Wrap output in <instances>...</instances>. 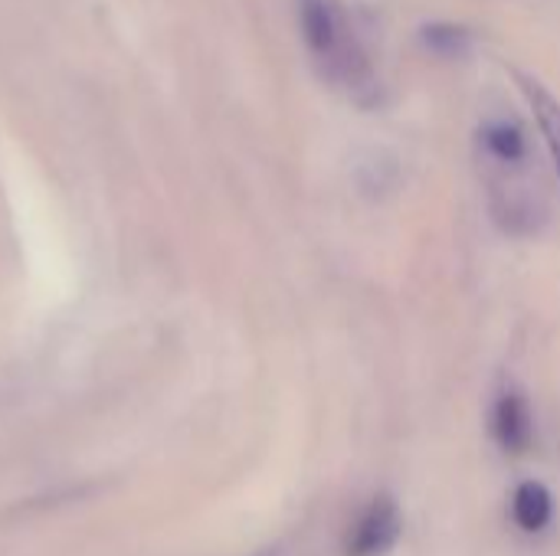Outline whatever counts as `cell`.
Segmentation results:
<instances>
[{"mask_svg":"<svg viewBox=\"0 0 560 556\" xmlns=\"http://www.w3.org/2000/svg\"><path fill=\"white\" fill-rule=\"evenodd\" d=\"M476 157L499 229L509 236H538L551 206L525 125L509 111L489 115L476 134Z\"/></svg>","mask_w":560,"mask_h":556,"instance_id":"1","label":"cell"},{"mask_svg":"<svg viewBox=\"0 0 560 556\" xmlns=\"http://www.w3.org/2000/svg\"><path fill=\"white\" fill-rule=\"evenodd\" d=\"M299 23L318 72L361 105H374L381 82L341 0H299Z\"/></svg>","mask_w":560,"mask_h":556,"instance_id":"2","label":"cell"},{"mask_svg":"<svg viewBox=\"0 0 560 556\" xmlns=\"http://www.w3.org/2000/svg\"><path fill=\"white\" fill-rule=\"evenodd\" d=\"M400 534H404V518L397 501L390 495H377L358 514L345 544V556H387L397 547Z\"/></svg>","mask_w":560,"mask_h":556,"instance_id":"3","label":"cell"},{"mask_svg":"<svg viewBox=\"0 0 560 556\" xmlns=\"http://www.w3.org/2000/svg\"><path fill=\"white\" fill-rule=\"evenodd\" d=\"M492 439L505 456H525L535 439V416L518 383H502L492 403Z\"/></svg>","mask_w":560,"mask_h":556,"instance_id":"4","label":"cell"},{"mask_svg":"<svg viewBox=\"0 0 560 556\" xmlns=\"http://www.w3.org/2000/svg\"><path fill=\"white\" fill-rule=\"evenodd\" d=\"M518 85H522V92L528 98V108L535 115V125H538V131L545 138V147L551 154V164H555V174L560 180V102L532 75L518 72Z\"/></svg>","mask_w":560,"mask_h":556,"instance_id":"5","label":"cell"},{"mask_svg":"<svg viewBox=\"0 0 560 556\" xmlns=\"http://www.w3.org/2000/svg\"><path fill=\"white\" fill-rule=\"evenodd\" d=\"M512 518L525 534H541L555 518V498L541 482H522L512 495Z\"/></svg>","mask_w":560,"mask_h":556,"instance_id":"6","label":"cell"},{"mask_svg":"<svg viewBox=\"0 0 560 556\" xmlns=\"http://www.w3.org/2000/svg\"><path fill=\"white\" fill-rule=\"evenodd\" d=\"M420 39L427 49L440 56H463L472 46V33L463 23H430L420 29Z\"/></svg>","mask_w":560,"mask_h":556,"instance_id":"7","label":"cell"},{"mask_svg":"<svg viewBox=\"0 0 560 556\" xmlns=\"http://www.w3.org/2000/svg\"><path fill=\"white\" fill-rule=\"evenodd\" d=\"M256 556H282L279 551H262V554H256Z\"/></svg>","mask_w":560,"mask_h":556,"instance_id":"8","label":"cell"}]
</instances>
